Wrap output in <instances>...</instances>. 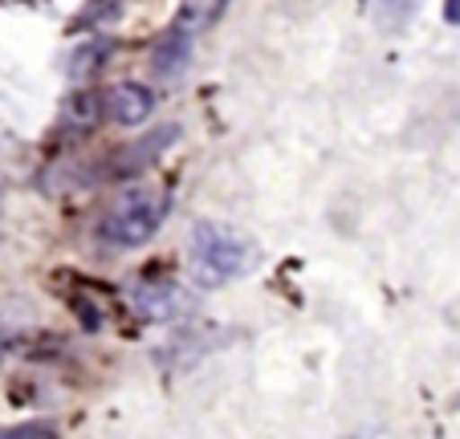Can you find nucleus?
<instances>
[{
    "instance_id": "nucleus-1",
    "label": "nucleus",
    "mask_w": 460,
    "mask_h": 439,
    "mask_svg": "<svg viewBox=\"0 0 460 439\" xmlns=\"http://www.w3.org/2000/svg\"><path fill=\"white\" fill-rule=\"evenodd\" d=\"M167 207H172V199H167L164 188H147V183L122 188L114 196L111 212L102 215V236L111 244H122V249L147 244L159 233V224H164Z\"/></svg>"
},
{
    "instance_id": "nucleus-2",
    "label": "nucleus",
    "mask_w": 460,
    "mask_h": 439,
    "mask_svg": "<svg viewBox=\"0 0 460 439\" xmlns=\"http://www.w3.org/2000/svg\"><path fill=\"white\" fill-rule=\"evenodd\" d=\"M249 265H252V244L241 233L212 224V220L196 224V233H191V273H196L200 285L217 289V285L241 277Z\"/></svg>"
},
{
    "instance_id": "nucleus-3",
    "label": "nucleus",
    "mask_w": 460,
    "mask_h": 439,
    "mask_svg": "<svg viewBox=\"0 0 460 439\" xmlns=\"http://www.w3.org/2000/svg\"><path fill=\"white\" fill-rule=\"evenodd\" d=\"M130 297H135V305H139L143 318H151V321H172V318H183V313L191 310V297L172 281L139 285Z\"/></svg>"
},
{
    "instance_id": "nucleus-4",
    "label": "nucleus",
    "mask_w": 460,
    "mask_h": 439,
    "mask_svg": "<svg viewBox=\"0 0 460 439\" xmlns=\"http://www.w3.org/2000/svg\"><path fill=\"white\" fill-rule=\"evenodd\" d=\"M102 110H106V119L119 122V127H139V122H147L151 110H155V94H151L147 86L122 82V86H114L111 94H106Z\"/></svg>"
},
{
    "instance_id": "nucleus-5",
    "label": "nucleus",
    "mask_w": 460,
    "mask_h": 439,
    "mask_svg": "<svg viewBox=\"0 0 460 439\" xmlns=\"http://www.w3.org/2000/svg\"><path fill=\"white\" fill-rule=\"evenodd\" d=\"M175 135H180V127H159V130H151L143 143L122 146L119 155L111 159V175H119V180H130V175H139L143 167L155 163V155L164 151L167 143H175Z\"/></svg>"
},
{
    "instance_id": "nucleus-6",
    "label": "nucleus",
    "mask_w": 460,
    "mask_h": 439,
    "mask_svg": "<svg viewBox=\"0 0 460 439\" xmlns=\"http://www.w3.org/2000/svg\"><path fill=\"white\" fill-rule=\"evenodd\" d=\"M188 61H191V37L180 33V29H167V37L155 45L151 69H155L159 78H180L183 69H188Z\"/></svg>"
},
{
    "instance_id": "nucleus-7",
    "label": "nucleus",
    "mask_w": 460,
    "mask_h": 439,
    "mask_svg": "<svg viewBox=\"0 0 460 439\" xmlns=\"http://www.w3.org/2000/svg\"><path fill=\"white\" fill-rule=\"evenodd\" d=\"M225 4L228 0H180V13H175L172 29H180V33H188V37L204 33L208 25H217L220 21Z\"/></svg>"
},
{
    "instance_id": "nucleus-8",
    "label": "nucleus",
    "mask_w": 460,
    "mask_h": 439,
    "mask_svg": "<svg viewBox=\"0 0 460 439\" xmlns=\"http://www.w3.org/2000/svg\"><path fill=\"white\" fill-rule=\"evenodd\" d=\"M106 49H111V45H102V41H94V45H86V49H78V53H74V61H70V74H74V78H86L90 69L106 61V57H98V53H106Z\"/></svg>"
},
{
    "instance_id": "nucleus-9",
    "label": "nucleus",
    "mask_w": 460,
    "mask_h": 439,
    "mask_svg": "<svg viewBox=\"0 0 460 439\" xmlns=\"http://www.w3.org/2000/svg\"><path fill=\"white\" fill-rule=\"evenodd\" d=\"M0 439H58V431H53L49 423H25V427L0 431Z\"/></svg>"
},
{
    "instance_id": "nucleus-10",
    "label": "nucleus",
    "mask_w": 460,
    "mask_h": 439,
    "mask_svg": "<svg viewBox=\"0 0 460 439\" xmlns=\"http://www.w3.org/2000/svg\"><path fill=\"white\" fill-rule=\"evenodd\" d=\"M416 4H420V0H375V9H379L387 21H391V17L400 21L403 13H411V9H416Z\"/></svg>"
},
{
    "instance_id": "nucleus-11",
    "label": "nucleus",
    "mask_w": 460,
    "mask_h": 439,
    "mask_svg": "<svg viewBox=\"0 0 460 439\" xmlns=\"http://www.w3.org/2000/svg\"><path fill=\"white\" fill-rule=\"evenodd\" d=\"M444 21H448V25H460V0H444Z\"/></svg>"
}]
</instances>
